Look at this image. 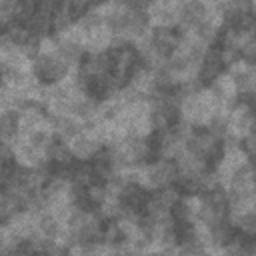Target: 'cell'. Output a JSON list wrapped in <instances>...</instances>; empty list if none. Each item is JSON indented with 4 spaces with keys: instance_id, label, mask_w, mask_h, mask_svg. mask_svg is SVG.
I'll list each match as a JSON object with an SVG mask.
<instances>
[{
    "instance_id": "1",
    "label": "cell",
    "mask_w": 256,
    "mask_h": 256,
    "mask_svg": "<svg viewBox=\"0 0 256 256\" xmlns=\"http://www.w3.org/2000/svg\"><path fill=\"white\" fill-rule=\"evenodd\" d=\"M234 86L236 96L242 94H254V82H256V74H254V64H246V62H238L232 64L224 70Z\"/></svg>"
},
{
    "instance_id": "2",
    "label": "cell",
    "mask_w": 256,
    "mask_h": 256,
    "mask_svg": "<svg viewBox=\"0 0 256 256\" xmlns=\"http://www.w3.org/2000/svg\"><path fill=\"white\" fill-rule=\"evenodd\" d=\"M70 154L74 156V160H80V162H90L104 146L98 144L90 134L86 132H78L76 136H72L68 142H66Z\"/></svg>"
},
{
    "instance_id": "3",
    "label": "cell",
    "mask_w": 256,
    "mask_h": 256,
    "mask_svg": "<svg viewBox=\"0 0 256 256\" xmlns=\"http://www.w3.org/2000/svg\"><path fill=\"white\" fill-rule=\"evenodd\" d=\"M110 40H112V34L102 26V28H96L92 32L86 34L84 38V52L86 54H96V52H106L110 48Z\"/></svg>"
}]
</instances>
